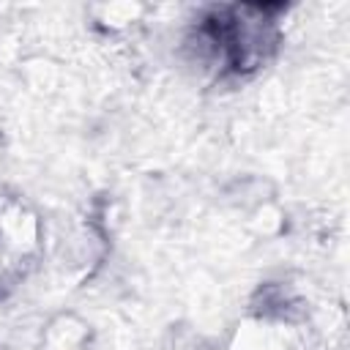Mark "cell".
Listing matches in <instances>:
<instances>
[{
	"mask_svg": "<svg viewBox=\"0 0 350 350\" xmlns=\"http://www.w3.org/2000/svg\"><path fill=\"white\" fill-rule=\"evenodd\" d=\"M200 41L211 49L216 60H221L224 71L243 77L262 66L265 49L273 46L276 30L273 22L265 19V8L249 5H221L211 8L197 22Z\"/></svg>",
	"mask_w": 350,
	"mask_h": 350,
	"instance_id": "6da1fadb",
	"label": "cell"
}]
</instances>
